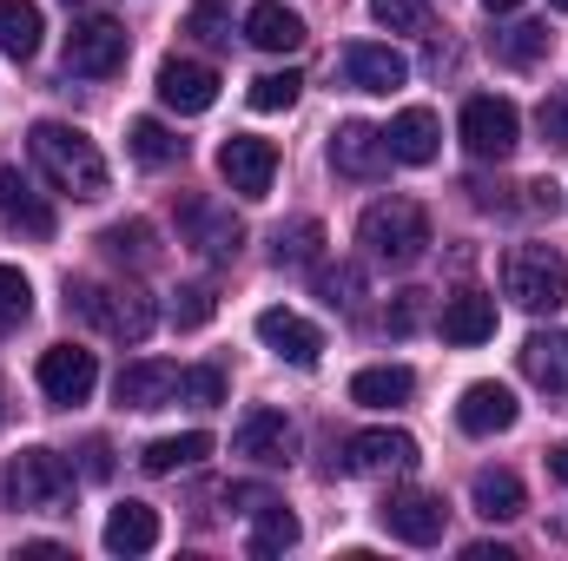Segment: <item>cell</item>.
<instances>
[{"label":"cell","instance_id":"cell-15","mask_svg":"<svg viewBox=\"0 0 568 561\" xmlns=\"http://www.w3.org/2000/svg\"><path fill=\"white\" fill-rule=\"evenodd\" d=\"M258 337H265V350H272V357H284V364H297V370H311V364L324 357V330H317L311 317L284 310V304H272V310H258Z\"/></svg>","mask_w":568,"mask_h":561},{"label":"cell","instance_id":"cell-42","mask_svg":"<svg viewBox=\"0 0 568 561\" xmlns=\"http://www.w3.org/2000/svg\"><path fill=\"white\" fill-rule=\"evenodd\" d=\"M317 284H324V297H331V304H344V310H351V304L364 297V278H357L351 265H337V272H324Z\"/></svg>","mask_w":568,"mask_h":561},{"label":"cell","instance_id":"cell-28","mask_svg":"<svg viewBox=\"0 0 568 561\" xmlns=\"http://www.w3.org/2000/svg\"><path fill=\"white\" fill-rule=\"evenodd\" d=\"M523 377L536 390H568V337L562 330H536L523 344Z\"/></svg>","mask_w":568,"mask_h":561},{"label":"cell","instance_id":"cell-5","mask_svg":"<svg viewBox=\"0 0 568 561\" xmlns=\"http://www.w3.org/2000/svg\"><path fill=\"white\" fill-rule=\"evenodd\" d=\"M7 489H13V509L73 516V469H67L53 449H20L13 469H7Z\"/></svg>","mask_w":568,"mask_h":561},{"label":"cell","instance_id":"cell-10","mask_svg":"<svg viewBox=\"0 0 568 561\" xmlns=\"http://www.w3.org/2000/svg\"><path fill=\"white\" fill-rule=\"evenodd\" d=\"M219 172H225V185L239 198H265L272 178H278V145L258 140V133H232V140L219 145Z\"/></svg>","mask_w":568,"mask_h":561},{"label":"cell","instance_id":"cell-18","mask_svg":"<svg viewBox=\"0 0 568 561\" xmlns=\"http://www.w3.org/2000/svg\"><path fill=\"white\" fill-rule=\"evenodd\" d=\"M179 364H165V357H140V364H126L120 377H113V397H120V410H159V404H172L179 397Z\"/></svg>","mask_w":568,"mask_h":561},{"label":"cell","instance_id":"cell-47","mask_svg":"<svg viewBox=\"0 0 568 561\" xmlns=\"http://www.w3.org/2000/svg\"><path fill=\"white\" fill-rule=\"evenodd\" d=\"M20 561H67V549H60V542H27Z\"/></svg>","mask_w":568,"mask_h":561},{"label":"cell","instance_id":"cell-41","mask_svg":"<svg viewBox=\"0 0 568 561\" xmlns=\"http://www.w3.org/2000/svg\"><path fill=\"white\" fill-rule=\"evenodd\" d=\"M424 317H429V297H424V290H397V297H390V310H384V330H390V337H410Z\"/></svg>","mask_w":568,"mask_h":561},{"label":"cell","instance_id":"cell-37","mask_svg":"<svg viewBox=\"0 0 568 561\" xmlns=\"http://www.w3.org/2000/svg\"><path fill=\"white\" fill-rule=\"evenodd\" d=\"M179 397H185L192 410H219V404H225V370H219V364L185 370V377H179Z\"/></svg>","mask_w":568,"mask_h":561},{"label":"cell","instance_id":"cell-40","mask_svg":"<svg viewBox=\"0 0 568 561\" xmlns=\"http://www.w3.org/2000/svg\"><path fill=\"white\" fill-rule=\"evenodd\" d=\"M185 33H199L205 47H232V20H225L219 0H199V7L185 13Z\"/></svg>","mask_w":568,"mask_h":561},{"label":"cell","instance_id":"cell-26","mask_svg":"<svg viewBox=\"0 0 568 561\" xmlns=\"http://www.w3.org/2000/svg\"><path fill=\"white\" fill-rule=\"evenodd\" d=\"M106 549H113V555H145V549H159V509H152V502H120V509L106 516Z\"/></svg>","mask_w":568,"mask_h":561},{"label":"cell","instance_id":"cell-3","mask_svg":"<svg viewBox=\"0 0 568 561\" xmlns=\"http://www.w3.org/2000/svg\"><path fill=\"white\" fill-rule=\"evenodd\" d=\"M67 310H80L93 330H106L120 344H145L159 324V304L133 284H67Z\"/></svg>","mask_w":568,"mask_h":561},{"label":"cell","instance_id":"cell-8","mask_svg":"<svg viewBox=\"0 0 568 561\" xmlns=\"http://www.w3.org/2000/svg\"><path fill=\"white\" fill-rule=\"evenodd\" d=\"M179 232H185L192 252L212 258V265H232L239 245H245V225L232 218V205H212V198H179Z\"/></svg>","mask_w":568,"mask_h":561},{"label":"cell","instance_id":"cell-36","mask_svg":"<svg viewBox=\"0 0 568 561\" xmlns=\"http://www.w3.org/2000/svg\"><path fill=\"white\" fill-rule=\"evenodd\" d=\"M27 317H33V284H27V272L0 265V330H13Z\"/></svg>","mask_w":568,"mask_h":561},{"label":"cell","instance_id":"cell-4","mask_svg":"<svg viewBox=\"0 0 568 561\" xmlns=\"http://www.w3.org/2000/svg\"><path fill=\"white\" fill-rule=\"evenodd\" d=\"M503 297L523 304V310H536V317L562 310L568 304V258L556 245H516V252H503Z\"/></svg>","mask_w":568,"mask_h":561},{"label":"cell","instance_id":"cell-32","mask_svg":"<svg viewBox=\"0 0 568 561\" xmlns=\"http://www.w3.org/2000/svg\"><path fill=\"white\" fill-rule=\"evenodd\" d=\"M100 245H106V258H120V265H152V258H159V238H152L145 218H120V225H106Z\"/></svg>","mask_w":568,"mask_h":561},{"label":"cell","instance_id":"cell-49","mask_svg":"<svg viewBox=\"0 0 568 561\" xmlns=\"http://www.w3.org/2000/svg\"><path fill=\"white\" fill-rule=\"evenodd\" d=\"M483 7H489V13H516L523 0H483Z\"/></svg>","mask_w":568,"mask_h":561},{"label":"cell","instance_id":"cell-23","mask_svg":"<svg viewBox=\"0 0 568 561\" xmlns=\"http://www.w3.org/2000/svg\"><path fill=\"white\" fill-rule=\"evenodd\" d=\"M443 337H449V344H489V337H496V297L456 290V297L443 304Z\"/></svg>","mask_w":568,"mask_h":561},{"label":"cell","instance_id":"cell-39","mask_svg":"<svg viewBox=\"0 0 568 561\" xmlns=\"http://www.w3.org/2000/svg\"><path fill=\"white\" fill-rule=\"evenodd\" d=\"M371 20H377V27H390V33H424L429 7H424V0H371Z\"/></svg>","mask_w":568,"mask_h":561},{"label":"cell","instance_id":"cell-16","mask_svg":"<svg viewBox=\"0 0 568 561\" xmlns=\"http://www.w3.org/2000/svg\"><path fill=\"white\" fill-rule=\"evenodd\" d=\"M232 449H239V456H252L258 469H278V462L297 456V429H291L284 410H245L239 436H232Z\"/></svg>","mask_w":568,"mask_h":561},{"label":"cell","instance_id":"cell-45","mask_svg":"<svg viewBox=\"0 0 568 561\" xmlns=\"http://www.w3.org/2000/svg\"><path fill=\"white\" fill-rule=\"evenodd\" d=\"M225 502L252 516V509H265V502H272V489H252V482H232V489H225Z\"/></svg>","mask_w":568,"mask_h":561},{"label":"cell","instance_id":"cell-25","mask_svg":"<svg viewBox=\"0 0 568 561\" xmlns=\"http://www.w3.org/2000/svg\"><path fill=\"white\" fill-rule=\"evenodd\" d=\"M245 40L265 47V53H297V47H304V20H297L284 0H258V7L245 13Z\"/></svg>","mask_w":568,"mask_h":561},{"label":"cell","instance_id":"cell-43","mask_svg":"<svg viewBox=\"0 0 568 561\" xmlns=\"http://www.w3.org/2000/svg\"><path fill=\"white\" fill-rule=\"evenodd\" d=\"M542 140L549 145H568V93H556V100H542Z\"/></svg>","mask_w":568,"mask_h":561},{"label":"cell","instance_id":"cell-21","mask_svg":"<svg viewBox=\"0 0 568 561\" xmlns=\"http://www.w3.org/2000/svg\"><path fill=\"white\" fill-rule=\"evenodd\" d=\"M384 140H390V159H397V165H429V159L443 152V126H436L429 106H404V113L384 126Z\"/></svg>","mask_w":568,"mask_h":561},{"label":"cell","instance_id":"cell-48","mask_svg":"<svg viewBox=\"0 0 568 561\" xmlns=\"http://www.w3.org/2000/svg\"><path fill=\"white\" fill-rule=\"evenodd\" d=\"M549 476L568 489V442H556V449H549Z\"/></svg>","mask_w":568,"mask_h":561},{"label":"cell","instance_id":"cell-24","mask_svg":"<svg viewBox=\"0 0 568 561\" xmlns=\"http://www.w3.org/2000/svg\"><path fill=\"white\" fill-rule=\"evenodd\" d=\"M410 397H417V370H404V364H377V370L351 377V404H364V410H397Z\"/></svg>","mask_w":568,"mask_h":561},{"label":"cell","instance_id":"cell-13","mask_svg":"<svg viewBox=\"0 0 568 561\" xmlns=\"http://www.w3.org/2000/svg\"><path fill=\"white\" fill-rule=\"evenodd\" d=\"M212 100H219V73L205 67V60H159V106H172V113H212Z\"/></svg>","mask_w":568,"mask_h":561},{"label":"cell","instance_id":"cell-17","mask_svg":"<svg viewBox=\"0 0 568 561\" xmlns=\"http://www.w3.org/2000/svg\"><path fill=\"white\" fill-rule=\"evenodd\" d=\"M331 165H337L344 178H384V172H390V140H384L377 126H364V120H344V126L331 133Z\"/></svg>","mask_w":568,"mask_h":561},{"label":"cell","instance_id":"cell-7","mask_svg":"<svg viewBox=\"0 0 568 561\" xmlns=\"http://www.w3.org/2000/svg\"><path fill=\"white\" fill-rule=\"evenodd\" d=\"M456 133H463V152L469 159H509L523 145V113L509 100H496V93H476V100H463Z\"/></svg>","mask_w":568,"mask_h":561},{"label":"cell","instance_id":"cell-38","mask_svg":"<svg viewBox=\"0 0 568 561\" xmlns=\"http://www.w3.org/2000/svg\"><path fill=\"white\" fill-rule=\"evenodd\" d=\"M212 310H219V290H212V284H185V290L172 297V324H179V330L212 324Z\"/></svg>","mask_w":568,"mask_h":561},{"label":"cell","instance_id":"cell-34","mask_svg":"<svg viewBox=\"0 0 568 561\" xmlns=\"http://www.w3.org/2000/svg\"><path fill=\"white\" fill-rule=\"evenodd\" d=\"M317 245H324V225H317V218H297L291 232L278 225L272 258H278V265H317Z\"/></svg>","mask_w":568,"mask_h":561},{"label":"cell","instance_id":"cell-9","mask_svg":"<svg viewBox=\"0 0 568 561\" xmlns=\"http://www.w3.org/2000/svg\"><path fill=\"white\" fill-rule=\"evenodd\" d=\"M33 377H40V397H47V404L73 410V404L93 397V384H100V357H93L87 344H53V350L40 357Z\"/></svg>","mask_w":568,"mask_h":561},{"label":"cell","instance_id":"cell-33","mask_svg":"<svg viewBox=\"0 0 568 561\" xmlns=\"http://www.w3.org/2000/svg\"><path fill=\"white\" fill-rule=\"evenodd\" d=\"M549 40H556V33H549L542 20H516L509 33H496V60H509V67H536V60L549 53Z\"/></svg>","mask_w":568,"mask_h":561},{"label":"cell","instance_id":"cell-35","mask_svg":"<svg viewBox=\"0 0 568 561\" xmlns=\"http://www.w3.org/2000/svg\"><path fill=\"white\" fill-rule=\"evenodd\" d=\"M297 93H304V73H297V67H284V73H258V80H252V106H258V113H284V106H297Z\"/></svg>","mask_w":568,"mask_h":561},{"label":"cell","instance_id":"cell-6","mask_svg":"<svg viewBox=\"0 0 568 561\" xmlns=\"http://www.w3.org/2000/svg\"><path fill=\"white\" fill-rule=\"evenodd\" d=\"M126 53H133V40L113 13H80L67 33V73H80V80H113L126 67Z\"/></svg>","mask_w":568,"mask_h":561},{"label":"cell","instance_id":"cell-27","mask_svg":"<svg viewBox=\"0 0 568 561\" xmlns=\"http://www.w3.org/2000/svg\"><path fill=\"white\" fill-rule=\"evenodd\" d=\"M212 456V436L205 429H185V436H159L140 449V469L145 476H179V469H199Z\"/></svg>","mask_w":568,"mask_h":561},{"label":"cell","instance_id":"cell-46","mask_svg":"<svg viewBox=\"0 0 568 561\" xmlns=\"http://www.w3.org/2000/svg\"><path fill=\"white\" fill-rule=\"evenodd\" d=\"M87 476H93V482H106V476H113V449H106L100 436L87 442Z\"/></svg>","mask_w":568,"mask_h":561},{"label":"cell","instance_id":"cell-29","mask_svg":"<svg viewBox=\"0 0 568 561\" xmlns=\"http://www.w3.org/2000/svg\"><path fill=\"white\" fill-rule=\"evenodd\" d=\"M0 53L33 60L40 53V7L33 0H0Z\"/></svg>","mask_w":568,"mask_h":561},{"label":"cell","instance_id":"cell-11","mask_svg":"<svg viewBox=\"0 0 568 561\" xmlns=\"http://www.w3.org/2000/svg\"><path fill=\"white\" fill-rule=\"evenodd\" d=\"M377 516H384V529H390L397 542H410V549H429V542H443V522H449L443 496H429V489H390Z\"/></svg>","mask_w":568,"mask_h":561},{"label":"cell","instance_id":"cell-19","mask_svg":"<svg viewBox=\"0 0 568 561\" xmlns=\"http://www.w3.org/2000/svg\"><path fill=\"white\" fill-rule=\"evenodd\" d=\"M344 80H351L357 93H397V86L410 80V60H404L397 47L357 40V47H344Z\"/></svg>","mask_w":568,"mask_h":561},{"label":"cell","instance_id":"cell-1","mask_svg":"<svg viewBox=\"0 0 568 561\" xmlns=\"http://www.w3.org/2000/svg\"><path fill=\"white\" fill-rule=\"evenodd\" d=\"M27 152H33V165L53 178V192H67V198H80V205H93V198H106V159H100V145L87 140L80 126H67V120H40L33 133H27Z\"/></svg>","mask_w":568,"mask_h":561},{"label":"cell","instance_id":"cell-12","mask_svg":"<svg viewBox=\"0 0 568 561\" xmlns=\"http://www.w3.org/2000/svg\"><path fill=\"white\" fill-rule=\"evenodd\" d=\"M344 469L351 476H404V469H417V436L410 429H357L344 442Z\"/></svg>","mask_w":568,"mask_h":561},{"label":"cell","instance_id":"cell-2","mask_svg":"<svg viewBox=\"0 0 568 561\" xmlns=\"http://www.w3.org/2000/svg\"><path fill=\"white\" fill-rule=\"evenodd\" d=\"M357 245H364L371 265L410 272V265L429 252V212L417 205V198H377V205L357 218Z\"/></svg>","mask_w":568,"mask_h":561},{"label":"cell","instance_id":"cell-44","mask_svg":"<svg viewBox=\"0 0 568 561\" xmlns=\"http://www.w3.org/2000/svg\"><path fill=\"white\" fill-rule=\"evenodd\" d=\"M523 192H529V212H549V218L562 212V185H556V178H536V185H523Z\"/></svg>","mask_w":568,"mask_h":561},{"label":"cell","instance_id":"cell-30","mask_svg":"<svg viewBox=\"0 0 568 561\" xmlns=\"http://www.w3.org/2000/svg\"><path fill=\"white\" fill-rule=\"evenodd\" d=\"M284 549H297V516L272 496L265 509H252V555H284Z\"/></svg>","mask_w":568,"mask_h":561},{"label":"cell","instance_id":"cell-31","mask_svg":"<svg viewBox=\"0 0 568 561\" xmlns=\"http://www.w3.org/2000/svg\"><path fill=\"white\" fill-rule=\"evenodd\" d=\"M126 152L140 159L145 172H165V165H179V152H185V140H172L159 120H133L126 126Z\"/></svg>","mask_w":568,"mask_h":561},{"label":"cell","instance_id":"cell-50","mask_svg":"<svg viewBox=\"0 0 568 561\" xmlns=\"http://www.w3.org/2000/svg\"><path fill=\"white\" fill-rule=\"evenodd\" d=\"M549 7H556V13H568V0H549Z\"/></svg>","mask_w":568,"mask_h":561},{"label":"cell","instance_id":"cell-22","mask_svg":"<svg viewBox=\"0 0 568 561\" xmlns=\"http://www.w3.org/2000/svg\"><path fill=\"white\" fill-rule=\"evenodd\" d=\"M469 502H476V516H483V522H516V516L529 509V496H523V476H516V469H476Z\"/></svg>","mask_w":568,"mask_h":561},{"label":"cell","instance_id":"cell-20","mask_svg":"<svg viewBox=\"0 0 568 561\" xmlns=\"http://www.w3.org/2000/svg\"><path fill=\"white\" fill-rule=\"evenodd\" d=\"M516 417H523V404H516L509 384H469L463 404H456L463 436H503V429H516Z\"/></svg>","mask_w":568,"mask_h":561},{"label":"cell","instance_id":"cell-14","mask_svg":"<svg viewBox=\"0 0 568 561\" xmlns=\"http://www.w3.org/2000/svg\"><path fill=\"white\" fill-rule=\"evenodd\" d=\"M0 225H7V232H20V238H33V245H47V238H53V205L33 192V178H27L20 165H7V172H0Z\"/></svg>","mask_w":568,"mask_h":561}]
</instances>
